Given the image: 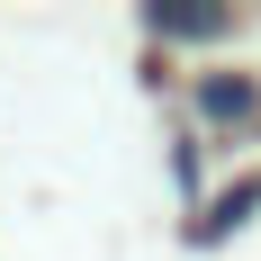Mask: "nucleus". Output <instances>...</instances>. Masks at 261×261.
<instances>
[{"mask_svg": "<svg viewBox=\"0 0 261 261\" xmlns=\"http://www.w3.org/2000/svg\"><path fill=\"white\" fill-rule=\"evenodd\" d=\"M171 180H180V198H207V171H198V144H171Z\"/></svg>", "mask_w": 261, "mask_h": 261, "instance_id": "4", "label": "nucleus"}, {"mask_svg": "<svg viewBox=\"0 0 261 261\" xmlns=\"http://www.w3.org/2000/svg\"><path fill=\"white\" fill-rule=\"evenodd\" d=\"M144 27H153L162 45H225V36H234V9H180V0H153Z\"/></svg>", "mask_w": 261, "mask_h": 261, "instance_id": "2", "label": "nucleus"}, {"mask_svg": "<svg viewBox=\"0 0 261 261\" xmlns=\"http://www.w3.org/2000/svg\"><path fill=\"white\" fill-rule=\"evenodd\" d=\"M252 216H261V171H252V180H234V189H216V207L189 216V243H225V234H243Z\"/></svg>", "mask_w": 261, "mask_h": 261, "instance_id": "3", "label": "nucleus"}, {"mask_svg": "<svg viewBox=\"0 0 261 261\" xmlns=\"http://www.w3.org/2000/svg\"><path fill=\"white\" fill-rule=\"evenodd\" d=\"M189 108H198V126L234 135V126H252V117H261V81H252V72H198Z\"/></svg>", "mask_w": 261, "mask_h": 261, "instance_id": "1", "label": "nucleus"}]
</instances>
